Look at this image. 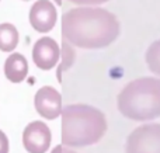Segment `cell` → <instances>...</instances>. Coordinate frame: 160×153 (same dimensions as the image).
<instances>
[{
    "instance_id": "6da1fadb",
    "label": "cell",
    "mask_w": 160,
    "mask_h": 153,
    "mask_svg": "<svg viewBox=\"0 0 160 153\" xmlns=\"http://www.w3.org/2000/svg\"><path fill=\"white\" fill-rule=\"evenodd\" d=\"M119 34L117 17L101 7H76L62 17L63 39L83 49H100L112 44Z\"/></svg>"
},
{
    "instance_id": "7a4b0ae2",
    "label": "cell",
    "mask_w": 160,
    "mask_h": 153,
    "mask_svg": "<svg viewBox=\"0 0 160 153\" xmlns=\"http://www.w3.org/2000/svg\"><path fill=\"white\" fill-rule=\"evenodd\" d=\"M62 145L82 148L100 142L107 132L105 115L88 104H70L62 108Z\"/></svg>"
},
{
    "instance_id": "3957f363",
    "label": "cell",
    "mask_w": 160,
    "mask_h": 153,
    "mask_svg": "<svg viewBox=\"0 0 160 153\" xmlns=\"http://www.w3.org/2000/svg\"><path fill=\"white\" fill-rule=\"evenodd\" d=\"M118 110L133 121H149L160 117V79L141 77L121 90L117 98Z\"/></svg>"
},
{
    "instance_id": "277c9868",
    "label": "cell",
    "mask_w": 160,
    "mask_h": 153,
    "mask_svg": "<svg viewBox=\"0 0 160 153\" xmlns=\"http://www.w3.org/2000/svg\"><path fill=\"white\" fill-rule=\"evenodd\" d=\"M125 153H160V124H143L127 138Z\"/></svg>"
},
{
    "instance_id": "5b68a950",
    "label": "cell",
    "mask_w": 160,
    "mask_h": 153,
    "mask_svg": "<svg viewBox=\"0 0 160 153\" xmlns=\"http://www.w3.org/2000/svg\"><path fill=\"white\" fill-rule=\"evenodd\" d=\"M52 134L42 121H32L22 132V145L28 153H47L51 146Z\"/></svg>"
},
{
    "instance_id": "8992f818",
    "label": "cell",
    "mask_w": 160,
    "mask_h": 153,
    "mask_svg": "<svg viewBox=\"0 0 160 153\" xmlns=\"http://www.w3.org/2000/svg\"><path fill=\"white\" fill-rule=\"evenodd\" d=\"M34 106L41 117L55 120L62 114V96L53 87L44 86L35 93Z\"/></svg>"
},
{
    "instance_id": "52a82bcc",
    "label": "cell",
    "mask_w": 160,
    "mask_h": 153,
    "mask_svg": "<svg viewBox=\"0 0 160 153\" xmlns=\"http://www.w3.org/2000/svg\"><path fill=\"white\" fill-rule=\"evenodd\" d=\"M61 59V48L55 39L42 37L32 47V61L42 70H49Z\"/></svg>"
},
{
    "instance_id": "ba28073f",
    "label": "cell",
    "mask_w": 160,
    "mask_h": 153,
    "mask_svg": "<svg viewBox=\"0 0 160 153\" xmlns=\"http://www.w3.org/2000/svg\"><path fill=\"white\" fill-rule=\"evenodd\" d=\"M30 22L38 32H48L56 24V7L49 0H37L30 10Z\"/></svg>"
},
{
    "instance_id": "9c48e42d",
    "label": "cell",
    "mask_w": 160,
    "mask_h": 153,
    "mask_svg": "<svg viewBox=\"0 0 160 153\" xmlns=\"http://www.w3.org/2000/svg\"><path fill=\"white\" fill-rule=\"evenodd\" d=\"M28 73V63L21 53H11L4 63V75L13 83H20Z\"/></svg>"
},
{
    "instance_id": "30bf717a",
    "label": "cell",
    "mask_w": 160,
    "mask_h": 153,
    "mask_svg": "<svg viewBox=\"0 0 160 153\" xmlns=\"http://www.w3.org/2000/svg\"><path fill=\"white\" fill-rule=\"evenodd\" d=\"M18 44V31L10 22L0 24V51L10 52Z\"/></svg>"
},
{
    "instance_id": "8fae6325",
    "label": "cell",
    "mask_w": 160,
    "mask_h": 153,
    "mask_svg": "<svg viewBox=\"0 0 160 153\" xmlns=\"http://www.w3.org/2000/svg\"><path fill=\"white\" fill-rule=\"evenodd\" d=\"M145 59H146V63L149 66V69L153 73L160 76V39L150 44V47L146 51Z\"/></svg>"
},
{
    "instance_id": "7c38bea8",
    "label": "cell",
    "mask_w": 160,
    "mask_h": 153,
    "mask_svg": "<svg viewBox=\"0 0 160 153\" xmlns=\"http://www.w3.org/2000/svg\"><path fill=\"white\" fill-rule=\"evenodd\" d=\"M75 49H73L72 47H70L69 44H68L66 39H63V44H62V52H61V58H62V62L61 65H59L58 67V80L61 81L62 80V72H65L66 69H69L70 66H72L73 61H75Z\"/></svg>"
},
{
    "instance_id": "4fadbf2b",
    "label": "cell",
    "mask_w": 160,
    "mask_h": 153,
    "mask_svg": "<svg viewBox=\"0 0 160 153\" xmlns=\"http://www.w3.org/2000/svg\"><path fill=\"white\" fill-rule=\"evenodd\" d=\"M10 145H8V138L4 132L0 129V153H8Z\"/></svg>"
},
{
    "instance_id": "5bb4252c",
    "label": "cell",
    "mask_w": 160,
    "mask_h": 153,
    "mask_svg": "<svg viewBox=\"0 0 160 153\" xmlns=\"http://www.w3.org/2000/svg\"><path fill=\"white\" fill-rule=\"evenodd\" d=\"M69 2L75 3V4H80V6H93V4H101V3H105L108 0H69Z\"/></svg>"
},
{
    "instance_id": "9a60e30c",
    "label": "cell",
    "mask_w": 160,
    "mask_h": 153,
    "mask_svg": "<svg viewBox=\"0 0 160 153\" xmlns=\"http://www.w3.org/2000/svg\"><path fill=\"white\" fill-rule=\"evenodd\" d=\"M51 153H78V152L72 151V149L66 148V146H63V145H58V146H55V148L52 149V152Z\"/></svg>"
},
{
    "instance_id": "2e32d148",
    "label": "cell",
    "mask_w": 160,
    "mask_h": 153,
    "mask_svg": "<svg viewBox=\"0 0 160 153\" xmlns=\"http://www.w3.org/2000/svg\"><path fill=\"white\" fill-rule=\"evenodd\" d=\"M55 2L58 3V6H59V4H62V0H55Z\"/></svg>"
}]
</instances>
